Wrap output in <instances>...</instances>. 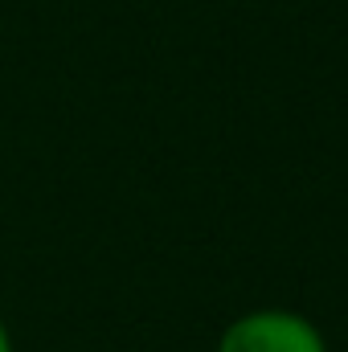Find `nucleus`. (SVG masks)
<instances>
[{
	"label": "nucleus",
	"mask_w": 348,
	"mask_h": 352,
	"mask_svg": "<svg viewBox=\"0 0 348 352\" xmlns=\"http://www.w3.org/2000/svg\"><path fill=\"white\" fill-rule=\"evenodd\" d=\"M213 352H332L324 328L295 307H254L234 316Z\"/></svg>",
	"instance_id": "f257e3e1"
},
{
	"label": "nucleus",
	"mask_w": 348,
	"mask_h": 352,
	"mask_svg": "<svg viewBox=\"0 0 348 352\" xmlns=\"http://www.w3.org/2000/svg\"><path fill=\"white\" fill-rule=\"evenodd\" d=\"M0 352H17V340H12V332H8L4 320H0Z\"/></svg>",
	"instance_id": "f03ea898"
}]
</instances>
